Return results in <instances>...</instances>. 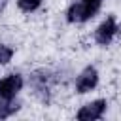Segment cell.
Returning <instances> with one entry per match:
<instances>
[{
    "mask_svg": "<svg viewBox=\"0 0 121 121\" xmlns=\"http://www.w3.org/2000/svg\"><path fill=\"white\" fill-rule=\"evenodd\" d=\"M96 11H98V9H95V8L89 6L87 2L78 0V2H74V4L68 8L66 19H68V23H85V21H89L91 17H95Z\"/></svg>",
    "mask_w": 121,
    "mask_h": 121,
    "instance_id": "6da1fadb",
    "label": "cell"
},
{
    "mask_svg": "<svg viewBox=\"0 0 121 121\" xmlns=\"http://www.w3.org/2000/svg\"><path fill=\"white\" fill-rule=\"evenodd\" d=\"M117 30H119V26H117V23H115V17L110 15V17H108L106 21H102V23L98 25V28L95 30V40H96V43L108 45V43L113 40V36L117 34Z\"/></svg>",
    "mask_w": 121,
    "mask_h": 121,
    "instance_id": "7a4b0ae2",
    "label": "cell"
},
{
    "mask_svg": "<svg viewBox=\"0 0 121 121\" xmlns=\"http://www.w3.org/2000/svg\"><path fill=\"white\" fill-rule=\"evenodd\" d=\"M106 100L98 98V100H93L85 106H81V110L78 112V119L79 121H95V119H100L102 113L106 112Z\"/></svg>",
    "mask_w": 121,
    "mask_h": 121,
    "instance_id": "3957f363",
    "label": "cell"
},
{
    "mask_svg": "<svg viewBox=\"0 0 121 121\" xmlns=\"http://www.w3.org/2000/svg\"><path fill=\"white\" fill-rule=\"evenodd\" d=\"M96 83H98V72H96V68L87 66L78 76V79H76V91L81 93V95L83 93H89V91H93L96 87Z\"/></svg>",
    "mask_w": 121,
    "mask_h": 121,
    "instance_id": "277c9868",
    "label": "cell"
},
{
    "mask_svg": "<svg viewBox=\"0 0 121 121\" xmlns=\"http://www.w3.org/2000/svg\"><path fill=\"white\" fill-rule=\"evenodd\" d=\"M23 87V78L19 74H11L0 79V98H13Z\"/></svg>",
    "mask_w": 121,
    "mask_h": 121,
    "instance_id": "5b68a950",
    "label": "cell"
},
{
    "mask_svg": "<svg viewBox=\"0 0 121 121\" xmlns=\"http://www.w3.org/2000/svg\"><path fill=\"white\" fill-rule=\"evenodd\" d=\"M19 108H21V104L15 100V96L13 98H0V119L13 115Z\"/></svg>",
    "mask_w": 121,
    "mask_h": 121,
    "instance_id": "8992f818",
    "label": "cell"
},
{
    "mask_svg": "<svg viewBox=\"0 0 121 121\" xmlns=\"http://www.w3.org/2000/svg\"><path fill=\"white\" fill-rule=\"evenodd\" d=\"M40 4H42V0H17L19 9H23V11H26V13H30V11L38 9V8H40Z\"/></svg>",
    "mask_w": 121,
    "mask_h": 121,
    "instance_id": "52a82bcc",
    "label": "cell"
},
{
    "mask_svg": "<svg viewBox=\"0 0 121 121\" xmlns=\"http://www.w3.org/2000/svg\"><path fill=\"white\" fill-rule=\"evenodd\" d=\"M11 57H13V49L0 43V64H8L11 60Z\"/></svg>",
    "mask_w": 121,
    "mask_h": 121,
    "instance_id": "ba28073f",
    "label": "cell"
},
{
    "mask_svg": "<svg viewBox=\"0 0 121 121\" xmlns=\"http://www.w3.org/2000/svg\"><path fill=\"white\" fill-rule=\"evenodd\" d=\"M83 2H87V4L93 6L95 9H100V4H102V0H83Z\"/></svg>",
    "mask_w": 121,
    "mask_h": 121,
    "instance_id": "9c48e42d",
    "label": "cell"
},
{
    "mask_svg": "<svg viewBox=\"0 0 121 121\" xmlns=\"http://www.w3.org/2000/svg\"><path fill=\"white\" fill-rule=\"evenodd\" d=\"M4 4H6V0H0V8H2V6H4Z\"/></svg>",
    "mask_w": 121,
    "mask_h": 121,
    "instance_id": "30bf717a",
    "label": "cell"
}]
</instances>
